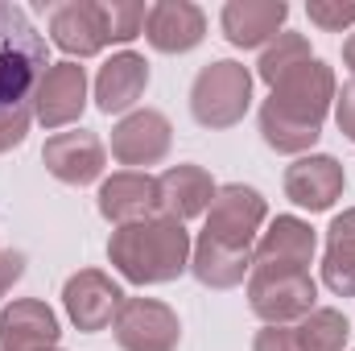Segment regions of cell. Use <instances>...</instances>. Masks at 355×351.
Masks as SVG:
<instances>
[{
  "label": "cell",
  "mask_w": 355,
  "mask_h": 351,
  "mask_svg": "<svg viewBox=\"0 0 355 351\" xmlns=\"http://www.w3.org/2000/svg\"><path fill=\"white\" fill-rule=\"evenodd\" d=\"M112 335L120 351H178L182 323L157 298H124V306L112 318Z\"/></svg>",
  "instance_id": "7"
},
{
  "label": "cell",
  "mask_w": 355,
  "mask_h": 351,
  "mask_svg": "<svg viewBox=\"0 0 355 351\" xmlns=\"http://www.w3.org/2000/svg\"><path fill=\"white\" fill-rule=\"evenodd\" d=\"M314 228L297 215H277L252 248V268H310L314 264Z\"/></svg>",
  "instance_id": "19"
},
{
  "label": "cell",
  "mask_w": 355,
  "mask_h": 351,
  "mask_svg": "<svg viewBox=\"0 0 355 351\" xmlns=\"http://www.w3.org/2000/svg\"><path fill=\"white\" fill-rule=\"evenodd\" d=\"M194 240L186 232V223L153 215L145 223H128L116 228L107 240V261L112 268L132 281V285H170L190 268Z\"/></svg>",
  "instance_id": "4"
},
{
  "label": "cell",
  "mask_w": 355,
  "mask_h": 351,
  "mask_svg": "<svg viewBox=\"0 0 355 351\" xmlns=\"http://www.w3.org/2000/svg\"><path fill=\"white\" fill-rule=\"evenodd\" d=\"M252 108V71L244 62H232V58H219V62H207L194 83H190V116L202 124V128H232L248 116Z\"/></svg>",
  "instance_id": "5"
},
{
  "label": "cell",
  "mask_w": 355,
  "mask_h": 351,
  "mask_svg": "<svg viewBox=\"0 0 355 351\" xmlns=\"http://www.w3.org/2000/svg\"><path fill=\"white\" fill-rule=\"evenodd\" d=\"M145 87H149V62L132 50H120L95 75V108L103 116H128Z\"/></svg>",
  "instance_id": "20"
},
{
  "label": "cell",
  "mask_w": 355,
  "mask_h": 351,
  "mask_svg": "<svg viewBox=\"0 0 355 351\" xmlns=\"http://www.w3.org/2000/svg\"><path fill=\"white\" fill-rule=\"evenodd\" d=\"M322 281L331 293L355 298V207L331 219L327 252H322Z\"/></svg>",
  "instance_id": "22"
},
{
  "label": "cell",
  "mask_w": 355,
  "mask_h": 351,
  "mask_svg": "<svg viewBox=\"0 0 355 351\" xmlns=\"http://www.w3.org/2000/svg\"><path fill=\"white\" fill-rule=\"evenodd\" d=\"M42 162L67 186H91L107 166V149L91 128H71V132H54L42 145Z\"/></svg>",
  "instance_id": "13"
},
{
  "label": "cell",
  "mask_w": 355,
  "mask_h": 351,
  "mask_svg": "<svg viewBox=\"0 0 355 351\" xmlns=\"http://www.w3.org/2000/svg\"><path fill=\"white\" fill-rule=\"evenodd\" d=\"M335 124L347 141H355V79H347L335 91Z\"/></svg>",
  "instance_id": "26"
},
{
  "label": "cell",
  "mask_w": 355,
  "mask_h": 351,
  "mask_svg": "<svg viewBox=\"0 0 355 351\" xmlns=\"http://www.w3.org/2000/svg\"><path fill=\"white\" fill-rule=\"evenodd\" d=\"M343 67L352 71V79H355V33L347 37V42H343Z\"/></svg>",
  "instance_id": "27"
},
{
  "label": "cell",
  "mask_w": 355,
  "mask_h": 351,
  "mask_svg": "<svg viewBox=\"0 0 355 351\" xmlns=\"http://www.w3.org/2000/svg\"><path fill=\"white\" fill-rule=\"evenodd\" d=\"M306 12H310V21H314L318 29H327V33H339V29L355 25V4H347V0H310Z\"/></svg>",
  "instance_id": "25"
},
{
  "label": "cell",
  "mask_w": 355,
  "mask_h": 351,
  "mask_svg": "<svg viewBox=\"0 0 355 351\" xmlns=\"http://www.w3.org/2000/svg\"><path fill=\"white\" fill-rule=\"evenodd\" d=\"M145 37L157 54H190L207 37V12L190 0H157L149 4Z\"/></svg>",
  "instance_id": "16"
},
{
  "label": "cell",
  "mask_w": 355,
  "mask_h": 351,
  "mask_svg": "<svg viewBox=\"0 0 355 351\" xmlns=\"http://www.w3.org/2000/svg\"><path fill=\"white\" fill-rule=\"evenodd\" d=\"M268 219V203L257 186L227 182L215 190L202 232L190 252V273L207 289H236L248 281L252 268V248L261 240V228Z\"/></svg>",
  "instance_id": "1"
},
{
  "label": "cell",
  "mask_w": 355,
  "mask_h": 351,
  "mask_svg": "<svg viewBox=\"0 0 355 351\" xmlns=\"http://www.w3.org/2000/svg\"><path fill=\"white\" fill-rule=\"evenodd\" d=\"M46 8V4H42ZM46 21H50V42L75 58H95L103 46H112V33H107V12H103V0H67V4H50L46 8Z\"/></svg>",
  "instance_id": "8"
},
{
  "label": "cell",
  "mask_w": 355,
  "mask_h": 351,
  "mask_svg": "<svg viewBox=\"0 0 355 351\" xmlns=\"http://www.w3.org/2000/svg\"><path fill=\"white\" fill-rule=\"evenodd\" d=\"M215 178L207 174L202 166L194 162H182V166H170L166 174L157 178V215L166 219H194V215H207L211 198H215Z\"/></svg>",
  "instance_id": "21"
},
{
  "label": "cell",
  "mask_w": 355,
  "mask_h": 351,
  "mask_svg": "<svg viewBox=\"0 0 355 351\" xmlns=\"http://www.w3.org/2000/svg\"><path fill=\"white\" fill-rule=\"evenodd\" d=\"M99 215L112 228H128V223H145L157 215V178L145 170H120V174L99 182Z\"/></svg>",
  "instance_id": "14"
},
{
  "label": "cell",
  "mask_w": 355,
  "mask_h": 351,
  "mask_svg": "<svg viewBox=\"0 0 355 351\" xmlns=\"http://www.w3.org/2000/svg\"><path fill=\"white\" fill-rule=\"evenodd\" d=\"M289 4L285 0H227L219 12L223 37L236 50H265L268 42L285 29Z\"/></svg>",
  "instance_id": "17"
},
{
  "label": "cell",
  "mask_w": 355,
  "mask_h": 351,
  "mask_svg": "<svg viewBox=\"0 0 355 351\" xmlns=\"http://www.w3.org/2000/svg\"><path fill=\"white\" fill-rule=\"evenodd\" d=\"M343 166L331 157V153H310V157H297L289 170H285V198L302 211H331L339 198H343Z\"/></svg>",
  "instance_id": "15"
},
{
  "label": "cell",
  "mask_w": 355,
  "mask_h": 351,
  "mask_svg": "<svg viewBox=\"0 0 355 351\" xmlns=\"http://www.w3.org/2000/svg\"><path fill=\"white\" fill-rule=\"evenodd\" d=\"M50 351H62V348H50Z\"/></svg>",
  "instance_id": "28"
},
{
  "label": "cell",
  "mask_w": 355,
  "mask_h": 351,
  "mask_svg": "<svg viewBox=\"0 0 355 351\" xmlns=\"http://www.w3.org/2000/svg\"><path fill=\"white\" fill-rule=\"evenodd\" d=\"M335 91H339L335 71L322 58H310L306 67L285 75L261 103V137H265V145L277 149V153L306 157V149H314L318 137H322V124H327V116L335 108Z\"/></svg>",
  "instance_id": "3"
},
{
  "label": "cell",
  "mask_w": 355,
  "mask_h": 351,
  "mask_svg": "<svg viewBox=\"0 0 355 351\" xmlns=\"http://www.w3.org/2000/svg\"><path fill=\"white\" fill-rule=\"evenodd\" d=\"M103 12H107V33L112 42H132L145 33V17L149 8L141 0H103Z\"/></svg>",
  "instance_id": "24"
},
{
  "label": "cell",
  "mask_w": 355,
  "mask_h": 351,
  "mask_svg": "<svg viewBox=\"0 0 355 351\" xmlns=\"http://www.w3.org/2000/svg\"><path fill=\"white\" fill-rule=\"evenodd\" d=\"M314 58V50H310V37L306 33H289V29H281L272 42H268L265 50H261V62H257V75L265 79L268 87H277L285 75H293L297 67H306Z\"/></svg>",
  "instance_id": "23"
},
{
  "label": "cell",
  "mask_w": 355,
  "mask_h": 351,
  "mask_svg": "<svg viewBox=\"0 0 355 351\" xmlns=\"http://www.w3.org/2000/svg\"><path fill=\"white\" fill-rule=\"evenodd\" d=\"M87 108V71L79 62H50L42 87H37V99H33V120L50 132L75 124Z\"/></svg>",
  "instance_id": "12"
},
{
  "label": "cell",
  "mask_w": 355,
  "mask_h": 351,
  "mask_svg": "<svg viewBox=\"0 0 355 351\" xmlns=\"http://www.w3.org/2000/svg\"><path fill=\"white\" fill-rule=\"evenodd\" d=\"M62 306H67V318L83 335H95V331H107L112 327L116 310L124 306V289L103 268H79L62 285Z\"/></svg>",
  "instance_id": "10"
},
{
  "label": "cell",
  "mask_w": 355,
  "mask_h": 351,
  "mask_svg": "<svg viewBox=\"0 0 355 351\" xmlns=\"http://www.w3.org/2000/svg\"><path fill=\"white\" fill-rule=\"evenodd\" d=\"M170 145H174V124L153 108H137L120 116V124L112 128V157L120 166H157L170 157Z\"/></svg>",
  "instance_id": "11"
},
{
  "label": "cell",
  "mask_w": 355,
  "mask_h": 351,
  "mask_svg": "<svg viewBox=\"0 0 355 351\" xmlns=\"http://www.w3.org/2000/svg\"><path fill=\"white\" fill-rule=\"evenodd\" d=\"M248 306L265 327H289L318 310V285L310 268H248Z\"/></svg>",
  "instance_id": "6"
},
{
  "label": "cell",
  "mask_w": 355,
  "mask_h": 351,
  "mask_svg": "<svg viewBox=\"0 0 355 351\" xmlns=\"http://www.w3.org/2000/svg\"><path fill=\"white\" fill-rule=\"evenodd\" d=\"M46 71H50L46 37L33 29L21 4L0 0V153L25 141Z\"/></svg>",
  "instance_id": "2"
},
{
  "label": "cell",
  "mask_w": 355,
  "mask_h": 351,
  "mask_svg": "<svg viewBox=\"0 0 355 351\" xmlns=\"http://www.w3.org/2000/svg\"><path fill=\"white\" fill-rule=\"evenodd\" d=\"M347 335H352V323L343 318V310L318 306L302 323L257 331L252 351H343L347 348Z\"/></svg>",
  "instance_id": "9"
},
{
  "label": "cell",
  "mask_w": 355,
  "mask_h": 351,
  "mask_svg": "<svg viewBox=\"0 0 355 351\" xmlns=\"http://www.w3.org/2000/svg\"><path fill=\"white\" fill-rule=\"evenodd\" d=\"M58 335V314L42 298H17L0 310V351H50Z\"/></svg>",
  "instance_id": "18"
}]
</instances>
